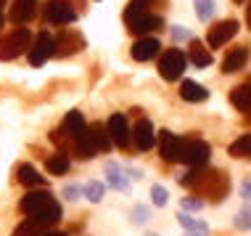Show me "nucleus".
<instances>
[{
	"instance_id": "1",
	"label": "nucleus",
	"mask_w": 251,
	"mask_h": 236,
	"mask_svg": "<svg viewBox=\"0 0 251 236\" xmlns=\"http://www.w3.org/2000/svg\"><path fill=\"white\" fill-rule=\"evenodd\" d=\"M19 210H22L29 220H35L43 228H50L61 220V205L56 202V197L48 188H32L29 194H24L19 202Z\"/></svg>"
},
{
	"instance_id": "2",
	"label": "nucleus",
	"mask_w": 251,
	"mask_h": 236,
	"mask_svg": "<svg viewBox=\"0 0 251 236\" xmlns=\"http://www.w3.org/2000/svg\"><path fill=\"white\" fill-rule=\"evenodd\" d=\"M191 188L196 197H206L209 202L220 205L230 194V178L225 170H203V167H199V175H196Z\"/></svg>"
},
{
	"instance_id": "3",
	"label": "nucleus",
	"mask_w": 251,
	"mask_h": 236,
	"mask_svg": "<svg viewBox=\"0 0 251 236\" xmlns=\"http://www.w3.org/2000/svg\"><path fill=\"white\" fill-rule=\"evenodd\" d=\"M32 32L26 27H16L13 32H8L5 37H0V61H13L22 53H29L32 48Z\"/></svg>"
},
{
	"instance_id": "4",
	"label": "nucleus",
	"mask_w": 251,
	"mask_h": 236,
	"mask_svg": "<svg viewBox=\"0 0 251 236\" xmlns=\"http://www.w3.org/2000/svg\"><path fill=\"white\" fill-rule=\"evenodd\" d=\"M188 66V59L185 53H182L180 48H169L159 56V75L167 80V83H172V80H180L182 72H185Z\"/></svg>"
},
{
	"instance_id": "5",
	"label": "nucleus",
	"mask_w": 251,
	"mask_h": 236,
	"mask_svg": "<svg viewBox=\"0 0 251 236\" xmlns=\"http://www.w3.org/2000/svg\"><path fill=\"white\" fill-rule=\"evenodd\" d=\"M77 19V8L72 5V0H48L45 3V22L56 24V27H66Z\"/></svg>"
},
{
	"instance_id": "6",
	"label": "nucleus",
	"mask_w": 251,
	"mask_h": 236,
	"mask_svg": "<svg viewBox=\"0 0 251 236\" xmlns=\"http://www.w3.org/2000/svg\"><path fill=\"white\" fill-rule=\"evenodd\" d=\"M53 56H56V37H53L50 32H40L35 37V43H32V48H29V64L43 66Z\"/></svg>"
},
{
	"instance_id": "7",
	"label": "nucleus",
	"mask_w": 251,
	"mask_h": 236,
	"mask_svg": "<svg viewBox=\"0 0 251 236\" xmlns=\"http://www.w3.org/2000/svg\"><path fill=\"white\" fill-rule=\"evenodd\" d=\"M209 154H212V149L201 138H185V144H182V162L188 167H203L209 162Z\"/></svg>"
},
{
	"instance_id": "8",
	"label": "nucleus",
	"mask_w": 251,
	"mask_h": 236,
	"mask_svg": "<svg viewBox=\"0 0 251 236\" xmlns=\"http://www.w3.org/2000/svg\"><path fill=\"white\" fill-rule=\"evenodd\" d=\"M106 127H108V136H111V141H114V146H119V149H130V141H132V130H130V122H127V117L122 112H117V114H111L108 117V122H106Z\"/></svg>"
},
{
	"instance_id": "9",
	"label": "nucleus",
	"mask_w": 251,
	"mask_h": 236,
	"mask_svg": "<svg viewBox=\"0 0 251 236\" xmlns=\"http://www.w3.org/2000/svg\"><path fill=\"white\" fill-rule=\"evenodd\" d=\"M241 24L235 22V19H225V22H217L212 30H209L206 35V45L209 48H222V45H227L230 40L238 35Z\"/></svg>"
},
{
	"instance_id": "10",
	"label": "nucleus",
	"mask_w": 251,
	"mask_h": 236,
	"mask_svg": "<svg viewBox=\"0 0 251 236\" xmlns=\"http://www.w3.org/2000/svg\"><path fill=\"white\" fill-rule=\"evenodd\" d=\"M85 48V37L82 32L77 30H61L56 35V56L58 59H66V56H74Z\"/></svg>"
},
{
	"instance_id": "11",
	"label": "nucleus",
	"mask_w": 251,
	"mask_h": 236,
	"mask_svg": "<svg viewBox=\"0 0 251 236\" xmlns=\"http://www.w3.org/2000/svg\"><path fill=\"white\" fill-rule=\"evenodd\" d=\"M182 144H185V138L175 136V133L169 130H161L159 133V151H161V159L164 162H182Z\"/></svg>"
},
{
	"instance_id": "12",
	"label": "nucleus",
	"mask_w": 251,
	"mask_h": 236,
	"mask_svg": "<svg viewBox=\"0 0 251 236\" xmlns=\"http://www.w3.org/2000/svg\"><path fill=\"white\" fill-rule=\"evenodd\" d=\"M132 141L140 151H151L153 144H156V130H153V122L146 117H140L132 127Z\"/></svg>"
},
{
	"instance_id": "13",
	"label": "nucleus",
	"mask_w": 251,
	"mask_h": 236,
	"mask_svg": "<svg viewBox=\"0 0 251 236\" xmlns=\"http://www.w3.org/2000/svg\"><path fill=\"white\" fill-rule=\"evenodd\" d=\"M130 53H132L135 61H151L153 56H159V53H161V43L156 37H151V35H148V37H138L132 43Z\"/></svg>"
},
{
	"instance_id": "14",
	"label": "nucleus",
	"mask_w": 251,
	"mask_h": 236,
	"mask_svg": "<svg viewBox=\"0 0 251 236\" xmlns=\"http://www.w3.org/2000/svg\"><path fill=\"white\" fill-rule=\"evenodd\" d=\"M58 130L66 136V141H69V144H74V138L82 136V133L87 130L82 112H66V117H64V122H61Z\"/></svg>"
},
{
	"instance_id": "15",
	"label": "nucleus",
	"mask_w": 251,
	"mask_h": 236,
	"mask_svg": "<svg viewBox=\"0 0 251 236\" xmlns=\"http://www.w3.org/2000/svg\"><path fill=\"white\" fill-rule=\"evenodd\" d=\"M249 45H238V48H233L227 53L225 59H222V72L225 75H235V72H241L243 66L249 64Z\"/></svg>"
},
{
	"instance_id": "16",
	"label": "nucleus",
	"mask_w": 251,
	"mask_h": 236,
	"mask_svg": "<svg viewBox=\"0 0 251 236\" xmlns=\"http://www.w3.org/2000/svg\"><path fill=\"white\" fill-rule=\"evenodd\" d=\"M37 13V0H13L11 5V22L13 24H26Z\"/></svg>"
},
{
	"instance_id": "17",
	"label": "nucleus",
	"mask_w": 251,
	"mask_h": 236,
	"mask_svg": "<svg viewBox=\"0 0 251 236\" xmlns=\"http://www.w3.org/2000/svg\"><path fill=\"white\" fill-rule=\"evenodd\" d=\"M161 27H164V19L161 16H156V13H146V16H140L138 22H132L127 30L130 32H135V35H143V37H148L151 32H159Z\"/></svg>"
},
{
	"instance_id": "18",
	"label": "nucleus",
	"mask_w": 251,
	"mask_h": 236,
	"mask_svg": "<svg viewBox=\"0 0 251 236\" xmlns=\"http://www.w3.org/2000/svg\"><path fill=\"white\" fill-rule=\"evenodd\" d=\"M72 154H77L79 159H93V157L98 154V146H96V141H93V136H90V127H87L82 136L74 138V144H72Z\"/></svg>"
},
{
	"instance_id": "19",
	"label": "nucleus",
	"mask_w": 251,
	"mask_h": 236,
	"mask_svg": "<svg viewBox=\"0 0 251 236\" xmlns=\"http://www.w3.org/2000/svg\"><path fill=\"white\" fill-rule=\"evenodd\" d=\"M106 180L111 188H117V191H130V175L122 173V167L117 162H106Z\"/></svg>"
},
{
	"instance_id": "20",
	"label": "nucleus",
	"mask_w": 251,
	"mask_h": 236,
	"mask_svg": "<svg viewBox=\"0 0 251 236\" xmlns=\"http://www.w3.org/2000/svg\"><path fill=\"white\" fill-rule=\"evenodd\" d=\"M180 98L188 101V104H201V101L209 98V90L201 83H193V80H185L180 85Z\"/></svg>"
},
{
	"instance_id": "21",
	"label": "nucleus",
	"mask_w": 251,
	"mask_h": 236,
	"mask_svg": "<svg viewBox=\"0 0 251 236\" xmlns=\"http://www.w3.org/2000/svg\"><path fill=\"white\" fill-rule=\"evenodd\" d=\"M188 59L193 61V66H199V69H203V66H209L214 61L212 51H209V45H203L201 40H191V51H188Z\"/></svg>"
},
{
	"instance_id": "22",
	"label": "nucleus",
	"mask_w": 251,
	"mask_h": 236,
	"mask_svg": "<svg viewBox=\"0 0 251 236\" xmlns=\"http://www.w3.org/2000/svg\"><path fill=\"white\" fill-rule=\"evenodd\" d=\"M230 104L243 114H251V83H243L230 90Z\"/></svg>"
},
{
	"instance_id": "23",
	"label": "nucleus",
	"mask_w": 251,
	"mask_h": 236,
	"mask_svg": "<svg viewBox=\"0 0 251 236\" xmlns=\"http://www.w3.org/2000/svg\"><path fill=\"white\" fill-rule=\"evenodd\" d=\"M16 180L26 188H43L45 186V178L32 165H19L16 167Z\"/></svg>"
},
{
	"instance_id": "24",
	"label": "nucleus",
	"mask_w": 251,
	"mask_h": 236,
	"mask_svg": "<svg viewBox=\"0 0 251 236\" xmlns=\"http://www.w3.org/2000/svg\"><path fill=\"white\" fill-rule=\"evenodd\" d=\"M227 154L233 159H251V133H243L227 146Z\"/></svg>"
},
{
	"instance_id": "25",
	"label": "nucleus",
	"mask_w": 251,
	"mask_h": 236,
	"mask_svg": "<svg viewBox=\"0 0 251 236\" xmlns=\"http://www.w3.org/2000/svg\"><path fill=\"white\" fill-rule=\"evenodd\" d=\"M148 5H151V0H130V3H127V8H125V24L130 27L132 22H138L140 16L151 13V11H148Z\"/></svg>"
},
{
	"instance_id": "26",
	"label": "nucleus",
	"mask_w": 251,
	"mask_h": 236,
	"mask_svg": "<svg viewBox=\"0 0 251 236\" xmlns=\"http://www.w3.org/2000/svg\"><path fill=\"white\" fill-rule=\"evenodd\" d=\"M90 136H93V141H96L98 151H111L114 141H111V136H108V127H106L103 122L90 125Z\"/></svg>"
},
{
	"instance_id": "27",
	"label": "nucleus",
	"mask_w": 251,
	"mask_h": 236,
	"mask_svg": "<svg viewBox=\"0 0 251 236\" xmlns=\"http://www.w3.org/2000/svg\"><path fill=\"white\" fill-rule=\"evenodd\" d=\"M69 167H72V162H69V157L66 154H50L48 159H45V170H48L50 175H66L69 173Z\"/></svg>"
},
{
	"instance_id": "28",
	"label": "nucleus",
	"mask_w": 251,
	"mask_h": 236,
	"mask_svg": "<svg viewBox=\"0 0 251 236\" xmlns=\"http://www.w3.org/2000/svg\"><path fill=\"white\" fill-rule=\"evenodd\" d=\"M177 223L185 228L188 234H206V231H209V226L203 223V220H196L191 212H180V215H177Z\"/></svg>"
},
{
	"instance_id": "29",
	"label": "nucleus",
	"mask_w": 251,
	"mask_h": 236,
	"mask_svg": "<svg viewBox=\"0 0 251 236\" xmlns=\"http://www.w3.org/2000/svg\"><path fill=\"white\" fill-rule=\"evenodd\" d=\"M43 231H48V228H43L40 223H35V220L26 218L24 223H19L16 228H13V236H40Z\"/></svg>"
},
{
	"instance_id": "30",
	"label": "nucleus",
	"mask_w": 251,
	"mask_h": 236,
	"mask_svg": "<svg viewBox=\"0 0 251 236\" xmlns=\"http://www.w3.org/2000/svg\"><path fill=\"white\" fill-rule=\"evenodd\" d=\"M214 11H217L214 0H196V13H199L201 22H209L214 16Z\"/></svg>"
},
{
	"instance_id": "31",
	"label": "nucleus",
	"mask_w": 251,
	"mask_h": 236,
	"mask_svg": "<svg viewBox=\"0 0 251 236\" xmlns=\"http://www.w3.org/2000/svg\"><path fill=\"white\" fill-rule=\"evenodd\" d=\"M103 191H106V186L103 183H98V180H90V183L85 186V197L93 202V205H98L100 199H103Z\"/></svg>"
},
{
	"instance_id": "32",
	"label": "nucleus",
	"mask_w": 251,
	"mask_h": 236,
	"mask_svg": "<svg viewBox=\"0 0 251 236\" xmlns=\"http://www.w3.org/2000/svg\"><path fill=\"white\" fill-rule=\"evenodd\" d=\"M233 226L238 228V231H251V205L243 207V210L233 218Z\"/></svg>"
},
{
	"instance_id": "33",
	"label": "nucleus",
	"mask_w": 251,
	"mask_h": 236,
	"mask_svg": "<svg viewBox=\"0 0 251 236\" xmlns=\"http://www.w3.org/2000/svg\"><path fill=\"white\" fill-rule=\"evenodd\" d=\"M151 202H153V207H167V202H169V194H167V188L164 186H151Z\"/></svg>"
},
{
	"instance_id": "34",
	"label": "nucleus",
	"mask_w": 251,
	"mask_h": 236,
	"mask_svg": "<svg viewBox=\"0 0 251 236\" xmlns=\"http://www.w3.org/2000/svg\"><path fill=\"white\" fill-rule=\"evenodd\" d=\"M180 207H182V212H199L201 207H203V199L196 197V194H191V197H182Z\"/></svg>"
},
{
	"instance_id": "35",
	"label": "nucleus",
	"mask_w": 251,
	"mask_h": 236,
	"mask_svg": "<svg viewBox=\"0 0 251 236\" xmlns=\"http://www.w3.org/2000/svg\"><path fill=\"white\" fill-rule=\"evenodd\" d=\"M130 218H132L135 226H143V223H148V218H151V210H148L146 205H138V207H132Z\"/></svg>"
},
{
	"instance_id": "36",
	"label": "nucleus",
	"mask_w": 251,
	"mask_h": 236,
	"mask_svg": "<svg viewBox=\"0 0 251 236\" xmlns=\"http://www.w3.org/2000/svg\"><path fill=\"white\" fill-rule=\"evenodd\" d=\"M85 194V188H79L77 183H69V186H64V197L69 199V202H77L79 197Z\"/></svg>"
},
{
	"instance_id": "37",
	"label": "nucleus",
	"mask_w": 251,
	"mask_h": 236,
	"mask_svg": "<svg viewBox=\"0 0 251 236\" xmlns=\"http://www.w3.org/2000/svg\"><path fill=\"white\" fill-rule=\"evenodd\" d=\"M169 35H172L175 43H182V40H191V32H188L185 27H172V30H169Z\"/></svg>"
},
{
	"instance_id": "38",
	"label": "nucleus",
	"mask_w": 251,
	"mask_h": 236,
	"mask_svg": "<svg viewBox=\"0 0 251 236\" xmlns=\"http://www.w3.org/2000/svg\"><path fill=\"white\" fill-rule=\"evenodd\" d=\"M241 199L251 202V178H246V180L241 183Z\"/></svg>"
},
{
	"instance_id": "39",
	"label": "nucleus",
	"mask_w": 251,
	"mask_h": 236,
	"mask_svg": "<svg viewBox=\"0 0 251 236\" xmlns=\"http://www.w3.org/2000/svg\"><path fill=\"white\" fill-rule=\"evenodd\" d=\"M40 236H66V234L64 231H50V228H48V231H43Z\"/></svg>"
},
{
	"instance_id": "40",
	"label": "nucleus",
	"mask_w": 251,
	"mask_h": 236,
	"mask_svg": "<svg viewBox=\"0 0 251 236\" xmlns=\"http://www.w3.org/2000/svg\"><path fill=\"white\" fill-rule=\"evenodd\" d=\"M246 24H249V30H251V3H249V8H246Z\"/></svg>"
},
{
	"instance_id": "41",
	"label": "nucleus",
	"mask_w": 251,
	"mask_h": 236,
	"mask_svg": "<svg viewBox=\"0 0 251 236\" xmlns=\"http://www.w3.org/2000/svg\"><path fill=\"white\" fill-rule=\"evenodd\" d=\"M188 236H206V234H188Z\"/></svg>"
},
{
	"instance_id": "42",
	"label": "nucleus",
	"mask_w": 251,
	"mask_h": 236,
	"mask_svg": "<svg viewBox=\"0 0 251 236\" xmlns=\"http://www.w3.org/2000/svg\"><path fill=\"white\" fill-rule=\"evenodd\" d=\"M3 5H5V0H0V8H3Z\"/></svg>"
},
{
	"instance_id": "43",
	"label": "nucleus",
	"mask_w": 251,
	"mask_h": 236,
	"mask_svg": "<svg viewBox=\"0 0 251 236\" xmlns=\"http://www.w3.org/2000/svg\"><path fill=\"white\" fill-rule=\"evenodd\" d=\"M146 236H159V234H146Z\"/></svg>"
},
{
	"instance_id": "44",
	"label": "nucleus",
	"mask_w": 251,
	"mask_h": 236,
	"mask_svg": "<svg viewBox=\"0 0 251 236\" xmlns=\"http://www.w3.org/2000/svg\"><path fill=\"white\" fill-rule=\"evenodd\" d=\"M0 27H3V16H0Z\"/></svg>"
},
{
	"instance_id": "45",
	"label": "nucleus",
	"mask_w": 251,
	"mask_h": 236,
	"mask_svg": "<svg viewBox=\"0 0 251 236\" xmlns=\"http://www.w3.org/2000/svg\"><path fill=\"white\" fill-rule=\"evenodd\" d=\"M235 3H243V0H235Z\"/></svg>"
},
{
	"instance_id": "46",
	"label": "nucleus",
	"mask_w": 251,
	"mask_h": 236,
	"mask_svg": "<svg viewBox=\"0 0 251 236\" xmlns=\"http://www.w3.org/2000/svg\"><path fill=\"white\" fill-rule=\"evenodd\" d=\"M249 122H251V114H249Z\"/></svg>"
}]
</instances>
